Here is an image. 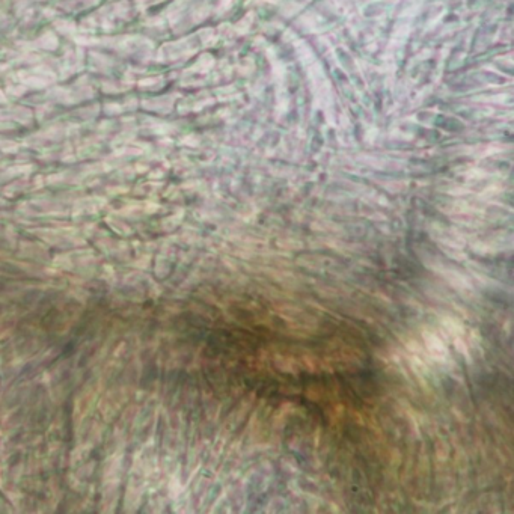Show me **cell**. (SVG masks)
<instances>
[{"instance_id": "obj_1", "label": "cell", "mask_w": 514, "mask_h": 514, "mask_svg": "<svg viewBox=\"0 0 514 514\" xmlns=\"http://www.w3.org/2000/svg\"><path fill=\"white\" fill-rule=\"evenodd\" d=\"M425 336H427V338H425V341H427V344H428V348H431L433 356H434V358L445 356V354H447V348H445V345L442 344V343H440V341L436 338V336H434L433 333H430V335H425Z\"/></svg>"}]
</instances>
